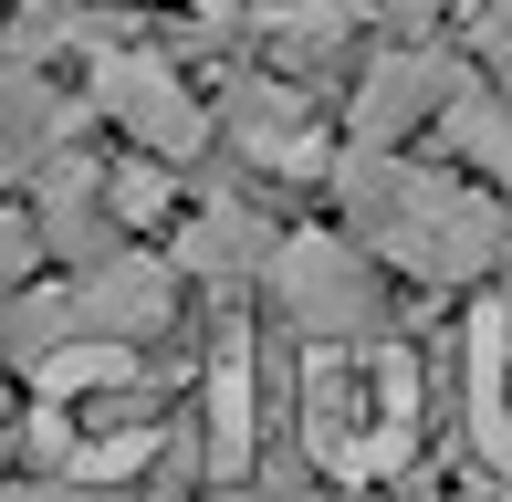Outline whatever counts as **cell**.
Masks as SVG:
<instances>
[{
	"instance_id": "1",
	"label": "cell",
	"mask_w": 512,
	"mask_h": 502,
	"mask_svg": "<svg viewBox=\"0 0 512 502\" xmlns=\"http://www.w3.org/2000/svg\"><path fill=\"white\" fill-rule=\"evenodd\" d=\"M304 461L345 492H377L418 461V429H429V377L398 335H345V346L304 356Z\"/></svg>"
},
{
	"instance_id": "2",
	"label": "cell",
	"mask_w": 512,
	"mask_h": 502,
	"mask_svg": "<svg viewBox=\"0 0 512 502\" xmlns=\"http://www.w3.org/2000/svg\"><path fill=\"white\" fill-rule=\"evenodd\" d=\"M345 220H356L366 251H387L418 283H471V272L502 262V210L492 199H471L450 168H398L377 147L345 168Z\"/></svg>"
},
{
	"instance_id": "3",
	"label": "cell",
	"mask_w": 512,
	"mask_h": 502,
	"mask_svg": "<svg viewBox=\"0 0 512 502\" xmlns=\"http://www.w3.org/2000/svg\"><path fill=\"white\" fill-rule=\"evenodd\" d=\"M272 304H283L314 346H345V335H366V314H377V283H366V262L335 231H293L272 251Z\"/></svg>"
},
{
	"instance_id": "4",
	"label": "cell",
	"mask_w": 512,
	"mask_h": 502,
	"mask_svg": "<svg viewBox=\"0 0 512 502\" xmlns=\"http://www.w3.org/2000/svg\"><path fill=\"white\" fill-rule=\"evenodd\" d=\"M84 84H95V105L126 136H147L157 157H199L209 147V116H199V95L168 74L157 53H115V42H95V63H84Z\"/></svg>"
},
{
	"instance_id": "5",
	"label": "cell",
	"mask_w": 512,
	"mask_h": 502,
	"mask_svg": "<svg viewBox=\"0 0 512 502\" xmlns=\"http://www.w3.org/2000/svg\"><path fill=\"white\" fill-rule=\"evenodd\" d=\"M178 304V272L157 262V251H105V262H84L74 283H63V346L74 335H105V346H136V335H157Z\"/></svg>"
},
{
	"instance_id": "6",
	"label": "cell",
	"mask_w": 512,
	"mask_h": 502,
	"mask_svg": "<svg viewBox=\"0 0 512 502\" xmlns=\"http://www.w3.org/2000/svg\"><path fill=\"white\" fill-rule=\"evenodd\" d=\"M230 136H241L262 168H283V178H304L314 157H324V136H314V116H304V95L293 84H272V74H251V84H230Z\"/></svg>"
},
{
	"instance_id": "7",
	"label": "cell",
	"mask_w": 512,
	"mask_h": 502,
	"mask_svg": "<svg viewBox=\"0 0 512 502\" xmlns=\"http://www.w3.org/2000/svg\"><path fill=\"white\" fill-rule=\"evenodd\" d=\"M450 63L439 53H387L377 74H366V95H356V147H387L398 126H418V116H439L450 105Z\"/></svg>"
},
{
	"instance_id": "8",
	"label": "cell",
	"mask_w": 512,
	"mask_h": 502,
	"mask_svg": "<svg viewBox=\"0 0 512 502\" xmlns=\"http://www.w3.org/2000/svg\"><path fill=\"white\" fill-rule=\"evenodd\" d=\"M471 440H481V461L512 482V304H492L471 325Z\"/></svg>"
},
{
	"instance_id": "9",
	"label": "cell",
	"mask_w": 512,
	"mask_h": 502,
	"mask_svg": "<svg viewBox=\"0 0 512 502\" xmlns=\"http://www.w3.org/2000/svg\"><path fill=\"white\" fill-rule=\"evenodd\" d=\"M251 440H262V408H251V335L230 325L220 356H209V471L241 482V471H251Z\"/></svg>"
},
{
	"instance_id": "10",
	"label": "cell",
	"mask_w": 512,
	"mask_h": 502,
	"mask_svg": "<svg viewBox=\"0 0 512 502\" xmlns=\"http://www.w3.org/2000/svg\"><path fill=\"white\" fill-rule=\"evenodd\" d=\"M272 251H283V241H272L262 220L241 210V199H209L189 231H178V262H189L199 283H241V272H262V262H272Z\"/></svg>"
},
{
	"instance_id": "11",
	"label": "cell",
	"mask_w": 512,
	"mask_h": 502,
	"mask_svg": "<svg viewBox=\"0 0 512 502\" xmlns=\"http://www.w3.org/2000/svg\"><path fill=\"white\" fill-rule=\"evenodd\" d=\"M450 147L481 157L492 178H512V116H502L492 95H450Z\"/></svg>"
},
{
	"instance_id": "12",
	"label": "cell",
	"mask_w": 512,
	"mask_h": 502,
	"mask_svg": "<svg viewBox=\"0 0 512 502\" xmlns=\"http://www.w3.org/2000/svg\"><path fill=\"white\" fill-rule=\"evenodd\" d=\"M32 262H42V220L0 210V293H21V283H32Z\"/></svg>"
},
{
	"instance_id": "13",
	"label": "cell",
	"mask_w": 512,
	"mask_h": 502,
	"mask_svg": "<svg viewBox=\"0 0 512 502\" xmlns=\"http://www.w3.org/2000/svg\"><path fill=\"white\" fill-rule=\"evenodd\" d=\"M105 199H115V220H157V210H168V178H157V168H115Z\"/></svg>"
},
{
	"instance_id": "14",
	"label": "cell",
	"mask_w": 512,
	"mask_h": 502,
	"mask_svg": "<svg viewBox=\"0 0 512 502\" xmlns=\"http://www.w3.org/2000/svg\"><path fill=\"white\" fill-rule=\"evenodd\" d=\"M189 11H209V21H230V11H241V0H189Z\"/></svg>"
},
{
	"instance_id": "15",
	"label": "cell",
	"mask_w": 512,
	"mask_h": 502,
	"mask_svg": "<svg viewBox=\"0 0 512 502\" xmlns=\"http://www.w3.org/2000/svg\"><path fill=\"white\" fill-rule=\"evenodd\" d=\"M11 502H63V492H11Z\"/></svg>"
}]
</instances>
